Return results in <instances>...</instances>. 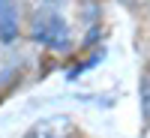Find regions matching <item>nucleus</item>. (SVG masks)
Listing matches in <instances>:
<instances>
[{"mask_svg":"<svg viewBox=\"0 0 150 138\" xmlns=\"http://www.w3.org/2000/svg\"><path fill=\"white\" fill-rule=\"evenodd\" d=\"M132 3H138V0H132Z\"/></svg>","mask_w":150,"mask_h":138,"instance_id":"4","label":"nucleus"},{"mask_svg":"<svg viewBox=\"0 0 150 138\" xmlns=\"http://www.w3.org/2000/svg\"><path fill=\"white\" fill-rule=\"evenodd\" d=\"M69 135V123L66 117H48V120H39L36 126L27 132V138H66Z\"/></svg>","mask_w":150,"mask_h":138,"instance_id":"2","label":"nucleus"},{"mask_svg":"<svg viewBox=\"0 0 150 138\" xmlns=\"http://www.w3.org/2000/svg\"><path fill=\"white\" fill-rule=\"evenodd\" d=\"M18 33V15L12 0H0V36L3 39H15Z\"/></svg>","mask_w":150,"mask_h":138,"instance_id":"3","label":"nucleus"},{"mask_svg":"<svg viewBox=\"0 0 150 138\" xmlns=\"http://www.w3.org/2000/svg\"><path fill=\"white\" fill-rule=\"evenodd\" d=\"M33 39L54 48V51H66L69 48V27L57 12H39L33 18Z\"/></svg>","mask_w":150,"mask_h":138,"instance_id":"1","label":"nucleus"}]
</instances>
